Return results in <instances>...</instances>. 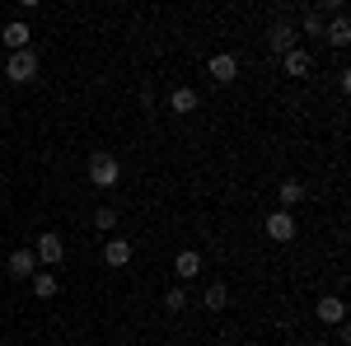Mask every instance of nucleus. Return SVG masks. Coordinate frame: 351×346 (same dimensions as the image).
Here are the masks:
<instances>
[{
  "label": "nucleus",
  "instance_id": "nucleus-20",
  "mask_svg": "<svg viewBox=\"0 0 351 346\" xmlns=\"http://www.w3.org/2000/svg\"><path fill=\"white\" fill-rule=\"evenodd\" d=\"M94 225H99V230H112V225H117V211H112V206H99Z\"/></svg>",
  "mask_w": 351,
  "mask_h": 346
},
{
  "label": "nucleus",
  "instance_id": "nucleus-15",
  "mask_svg": "<svg viewBox=\"0 0 351 346\" xmlns=\"http://www.w3.org/2000/svg\"><path fill=\"white\" fill-rule=\"evenodd\" d=\"M276 197H281V211H291L295 201H304V183L300 178H286V183L276 187Z\"/></svg>",
  "mask_w": 351,
  "mask_h": 346
},
{
  "label": "nucleus",
  "instance_id": "nucleus-14",
  "mask_svg": "<svg viewBox=\"0 0 351 346\" xmlns=\"http://www.w3.org/2000/svg\"><path fill=\"white\" fill-rule=\"evenodd\" d=\"M173 271H178L183 281H188V276H197V271H202V253H197V248H183V253L173 258Z\"/></svg>",
  "mask_w": 351,
  "mask_h": 346
},
{
  "label": "nucleus",
  "instance_id": "nucleus-5",
  "mask_svg": "<svg viewBox=\"0 0 351 346\" xmlns=\"http://www.w3.org/2000/svg\"><path fill=\"white\" fill-rule=\"evenodd\" d=\"M5 271H10V276H14V281H33V276H38V271H43V267H38V258H33V253H28V248H14V253H10V258H5Z\"/></svg>",
  "mask_w": 351,
  "mask_h": 346
},
{
  "label": "nucleus",
  "instance_id": "nucleus-10",
  "mask_svg": "<svg viewBox=\"0 0 351 346\" xmlns=\"http://www.w3.org/2000/svg\"><path fill=\"white\" fill-rule=\"evenodd\" d=\"M314 314H319V323H342L347 319V304H342L337 295H324V299L314 304Z\"/></svg>",
  "mask_w": 351,
  "mask_h": 346
},
{
  "label": "nucleus",
  "instance_id": "nucleus-18",
  "mask_svg": "<svg viewBox=\"0 0 351 346\" xmlns=\"http://www.w3.org/2000/svg\"><path fill=\"white\" fill-rule=\"evenodd\" d=\"M56 286H61V281H56L52 271H38V276H33V295H38V299H52Z\"/></svg>",
  "mask_w": 351,
  "mask_h": 346
},
{
  "label": "nucleus",
  "instance_id": "nucleus-13",
  "mask_svg": "<svg viewBox=\"0 0 351 346\" xmlns=\"http://www.w3.org/2000/svg\"><path fill=\"white\" fill-rule=\"evenodd\" d=\"M132 253H136V248H132L127 239H108V248H104V262H108V267H127V262H132Z\"/></svg>",
  "mask_w": 351,
  "mask_h": 346
},
{
  "label": "nucleus",
  "instance_id": "nucleus-8",
  "mask_svg": "<svg viewBox=\"0 0 351 346\" xmlns=\"http://www.w3.org/2000/svg\"><path fill=\"white\" fill-rule=\"evenodd\" d=\"M281 66H286V75H291V80H304V75L314 71V56L304 52V47H295V52L281 56Z\"/></svg>",
  "mask_w": 351,
  "mask_h": 346
},
{
  "label": "nucleus",
  "instance_id": "nucleus-4",
  "mask_svg": "<svg viewBox=\"0 0 351 346\" xmlns=\"http://www.w3.org/2000/svg\"><path fill=\"white\" fill-rule=\"evenodd\" d=\"M33 258H38V267H61V258H66V239H61L56 230H47V234L38 239V248H33Z\"/></svg>",
  "mask_w": 351,
  "mask_h": 346
},
{
  "label": "nucleus",
  "instance_id": "nucleus-9",
  "mask_svg": "<svg viewBox=\"0 0 351 346\" xmlns=\"http://www.w3.org/2000/svg\"><path fill=\"white\" fill-rule=\"evenodd\" d=\"M28 38H33V33H28L24 19H14V24H5V28H0V42H5L10 52H24V47H28Z\"/></svg>",
  "mask_w": 351,
  "mask_h": 346
},
{
  "label": "nucleus",
  "instance_id": "nucleus-7",
  "mask_svg": "<svg viewBox=\"0 0 351 346\" xmlns=\"http://www.w3.org/2000/svg\"><path fill=\"white\" fill-rule=\"evenodd\" d=\"M206 71H211V80H216V84H230L234 75H239V56H230V52H216V56H211V66H206Z\"/></svg>",
  "mask_w": 351,
  "mask_h": 346
},
{
  "label": "nucleus",
  "instance_id": "nucleus-6",
  "mask_svg": "<svg viewBox=\"0 0 351 346\" xmlns=\"http://www.w3.org/2000/svg\"><path fill=\"white\" fill-rule=\"evenodd\" d=\"M295 230H300V225H295V215H291V211H271L267 215V239L291 243V239H295Z\"/></svg>",
  "mask_w": 351,
  "mask_h": 346
},
{
  "label": "nucleus",
  "instance_id": "nucleus-17",
  "mask_svg": "<svg viewBox=\"0 0 351 346\" xmlns=\"http://www.w3.org/2000/svg\"><path fill=\"white\" fill-rule=\"evenodd\" d=\"M202 304H206L211 314H220V309L230 304V291H225V281H211V286H206V299H202Z\"/></svg>",
  "mask_w": 351,
  "mask_h": 346
},
{
  "label": "nucleus",
  "instance_id": "nucleus-19",
  "mask_svg": "<svg viewBox=\"0 0 351 346\" xmlns=\"http://www.w3.org/2000/svg\"><path fill=\"white\" fill-rule=\"evenodd\" d=\"M183 304H188V295H183V286H173V291L164 295V309H169V314H178Z\"/></svg>",
  "mask_w": 351,
  "mask_h": 346
},
{
  "label": "nucleus",
  "instance_id": "nucleus-11",
  "mask_svg": "<svg viewBox=\"0 0 351 346\" xmlns=\"http://www.w3.org/2000/svg\"><path fill=\"white\" fill-rule=\"evenodd\" d=\"M324 38H328V47H347V42H351V24H347V14H332V24L324 28Z\"/></svg>",
  "mask_w": 351,
  "mask_h": 346
},
{
  "label": "nucleus",
  "instance_id": "nucleus-12",
  "mask_svg": "<svg viewBox=\"0 0 351 346\" xmlns=\"http://www.w3.org/2000/svg\"><path fill=\"white\" fill-rule=\"evenodd\" d=\"M197 103H202V99H197V89H188V84H178V89L169 94V108H173V112H183V117L197 112Z\"/></svg>",
  "mask_w": 351,
  "mask_h": 346
},
{
  "label": "nucleus",
  "instance_id": "nucleus-16",
  "mask_svg": "<svg viewBox=\"0 0 351 346\" xmlns=\"http://www.w3.org/2000/svg\"><path fill=\"white\" fill-rule=\"evenodd\" d=\"M300 33H304V38H324V10L309 5V10L300 14Z\"/></svg>",
  "mask_w": 351,
  "mask_h": 346
},
{
  "label": "nucleus",
  "instance_id": "nucleus-3",
  "mask_svg": "<svg viewBox=\"0 0 351 346\" xmlns=\"http://www.w3.org/2000/svg\"><path fill=\"white\" fill-rule=\"evenodd\" d=\"M5 75H10L14 84H33V80H38V52H33V47H24V52H10Z\"/></svg>",
  "mask_w": 351,
  "mask_h": 346
},
{
  "label": "nucleus",
  "instance_id": "nucleus-1",
  "mask_svg": "<svg viewBox=\"0 0 351 346\" xmlns=\"http://www.w3.org/2000/svg\"><path fill=\"white\" fill-rule=\"evenodd\" d=\"M117 178H122V164L112 160L108 150H94V155H89V183L94 187H117Z\"/></svg>",
  "mask_w": 351,
  "mask_h": 346
},
{
  "label": "nucleus",
  "instance_id": "nucleus-2",
  "mask_svg": "<svg viewBox=\"0 0 351 346\" xmlns=\"http://www.w3.org/2000/svg\"><path fill=\"white\" fill-rule=\"evenodd\" d=\"M295 47H300L295 24H291V19H276V24L267 28V52L271 56H286V52H295Z\"/></svg>",
  "mask_w": 351,
  "mask_h": 346
}]
</instances>
